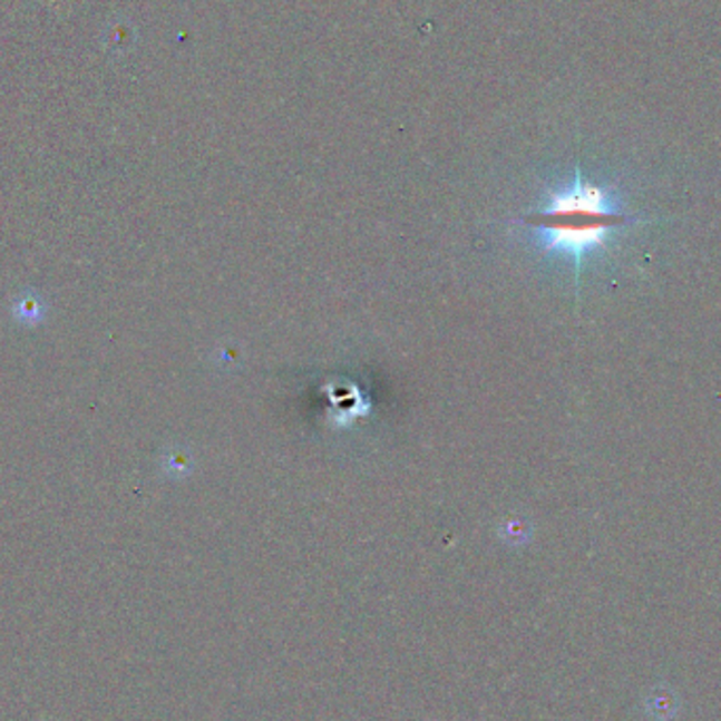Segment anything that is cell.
<instances>
[{
    "instance_id": "1",
    "label": "cell",
    "mask_w": 721,
    "mask_h": 721,
    "mask_svg": "<svg viewBox=\"0 0 721 721\" xmlns=\"http://www.w3.org/2000/svg\"><path fill=\"white\" fill-rule=\"evenodd\" d=\"M545 255H562L574 264L576 281L586 260L604 252L642 217L626 210L623 196L607 184L586 179L581 169L566 184L546 191L545 203L519 220Z\"/></svg>"
}]
</instances>
